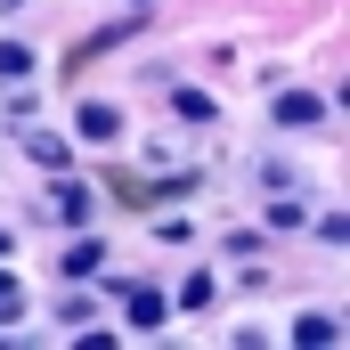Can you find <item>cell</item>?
I'll return each instance as SVG.
<instances>
[{
  "label": "cell",
  "instance_id": "10",
  "mask_svg": "<svg viewBox=\"0 0 350 350\" xmlns=\"http://www.w3.org/2000/svg\"><path fill=\"white\" fill-rule=\"evenodd\" d=\"M172 106H179V114H187V122H212V98H204V90H179Z\"/></svg>",
  "mask_w": 350,
  "mask_h": 350
},
{
  "label": "cell",
  "instance_id": "4",
  "mask_svg": "<svg viewBox=\"0 0 350 350\" xmlns=\"http://www.w3.org/2000/svg\"><path fill=\"white\" fill-rule=\"evenodd\" d=\"M114 131H122V114H114V106H82V139H90V147H106Z\"/></svg>",
  "mask_w": 350,
  "mask_h": 350
},
{
  "label": "cell",
  "instance_id": "2",
  "mask_svg": "<svg viewBox=\"0 0 350 350\" xmlns=\"http://www.w3.org/2000/svg\"><path fill=\"white\" fill-rule=\"evenodd\" d=\"M163 318H172V301H163L155 285H139V293H131V326H139V334H155Z\"/></svg>",
  "mask_w": 350,
  "mask_h": 350
},
{
  "label": "cell",
  "instance_id": "7",
  "mask_svg": "<svg viewBox=\"0 0 350 350\" xmlns=\"http://www.w3.org/2000/svg\"><path fill=\"white\" fill-rule=\"evenodd\" d=\"M0 74H8V82L33 74V49H25V41H0Z\"/></svg>",
  "mask_w": 350,
  "mask_h": 350
},
{
  "label": "cell",
  "instance_id": "9",
  "mask_svg": "<svg viewBox=\"0 0 350 350\" xmlns=\"http://www.w3.org/2000/svg\"><path fill=\"white\" fill-rule=\"evenodd\" d=\"M25 318V293H16V277H0V326H16Z\"/></svg>",
  "mask_w": 350,
  "mask_h": 350
},
{
  "label": "cell",
  "instance_id": "11",
  "mask_svg": "<svg viewBox=\"0 0 350 350\" xmlns=\"http://www.w3.org/2000/svg\"><path fill=\"white\" fill-rule=\"evenodd\" d=\"M8 245H16V237H8V228H0V253H8Z\"/></svg>",
  "mask_w": 350,
  "mask_h": 350
},
{
  "label": "cell",
  "instance_id": "3",
  "mask_svg": "<svg viewBox=\"0 0 350 350\" xmlns=\"http://www.w3.org/2000/svg\"><path fill=\"white\" fill-rule=\"evenodd\" d=\"M25 155H33L41 172H66V139H49V131H25Z\"/></svg>",
  "mask_w": 350,
  "mask_h": 350
},
{
  "label": "cell",
  "instance_id": "1",
  "mask_svg": "<svg viewBox=\"0 0 350 350\" xmlns=\"http://www.w3.org/2000/svg\"><path fill=\"white\" fill-rule=\"evenodd\" d=\"M318 114H326V106H318L310 90H285V98H277V122H285V131H310Z\"/></svg>",
  "mask_w": 350,
  "mask_h": 350
},
{
  "label": "cell",
  "instance_id": "8",
  "mask_svg": "<svg viewBox=\"0 0 350 350\" xmlns=\"http://www.w3.org/2000/svg\"><path fill=\"white\" fill-rule=\"evenodd\" d=\"M172 310H212V277H187V285H179V301Z\"/></svg>",
  "mask_w": 350,
  "mask_h": 350
},
{
  "label": "cell",
  "instance_id": "5",
  "mask_svg": "<svg viewBox=\"0 0 350 350\" xmlns=\"http://www.w3.org/2000/svg\"><path fill=\"white\" fill-rule=\"evenodd\" d=\"M98 261H106V237H82V245H66V277H90Z\"/></svg>",
  "mask_w": 350,
  "mask_h": 350
},
{
  "label": "cell",
  "instance_id": "6",
  "mask_svg": "<svg viewBox=\"0 0 350 350\" xmlns=\"http://www.w3.org/2000/svg\"><path fill=\"white\" fill-rule=\"evenodd\" d=\"M334 334H342L334 318H301V326H293V342H310V350H326V342H334Z\"/></svg>",
  "mask_w": 350,
  "mask_h": 350
}]
</instances>
